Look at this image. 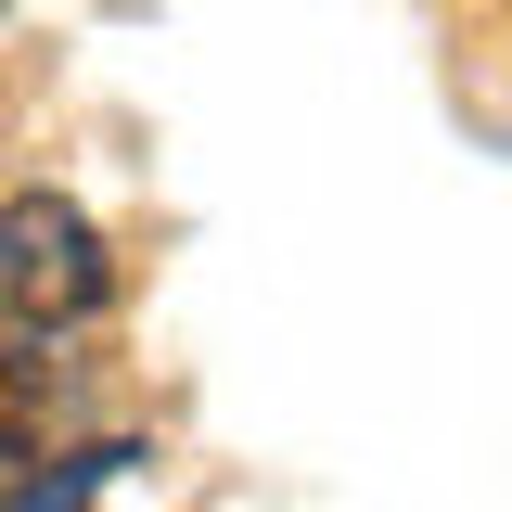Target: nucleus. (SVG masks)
Returning <instances> with one entry per match:
<instances>
[{
  "label": "nucleus",
  "mask_w": 512,
  "mask_h": 512,
  "mask_svg": "<svg viewBox=\"0 0 512 512\" xmlns=\"http://www.w3.org/2000/svg\"><path fill=\"white\" fill-rule=\"evenodd\" d=\"M90 308H103V231L64 192H13L0 205V346H52Z\"/></svg>",
  "instance_id": "1"
},
{
  "label": "nucleus",
  "mask_w": 512,
  "mask_h": 512,
  "mask_svg": "<svg viewBox=\"0 0 512 512\" xmlns=\"http://www.w3.org/2000/svg\"><path fill=\"white\" fill-rule=\"evenodd\" d=\"M26 436H39V384H26L13 346H0V461H26Z\"/></svg>",
  "instance_id": "2"
}]
</instances>
